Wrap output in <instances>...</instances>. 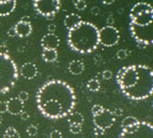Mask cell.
I'll use <instances>...</instances> for the list:
<instances>
[{
	"mask_svg": "<svg viewBox=\"0 0 153 138\" xmlns=\"http://www.w3.org/2000/svg\"><path fill=\"white\" fill-rule=\"evenodd\" d=\"M36 102L42 116L51 120H58L74 111L76 96L74 88L67 82L53 79L39 88Z\"/></svg>",
	"mask_w": 153,
	"mask_h": 138,
	"instance_id": "1",
	"label": "cell"
},
{
	"mask_svg": "<svg viewBox=\"0 0 153 138\" xmlns=\"http://www.w3.org/2000/svg\"><path fill=\"white\" fill-rule=\"evenodd\" d=\"M99 29L90 22H83L68 30L67 43L74 52L88 54L99 45Z\"/></svg>",
	"mask_w": 153,
	"mask_h": 138,
	"instance_id": "2",
	"label": "cell"
},
{
	"mask_svg": "<svg viewBox=\"0 0 153 138\" xmlns=\"http://www.w3.org/2000/svg\"><path fill=\"white\" fill-rule=\"evenodd\" d=\"M138 77L135 84L123 93L131 100H145L153 94V70L147 65H137Z\"/></svg>",
	"mask_w": 153,
	"mask_h": 138,
	"instance_id": "3",
	"label": "cell"
},
{
	"mask_svg": "<svg viewBox=\"0 0 153 138\" xmlns=\"http://www.w3.org/2000/svg\"><path fill=\"white\" fill-rule=\"evenodd\" d=\"M19 69L8 54H0V94L8 93L19 79Z\"/></svg>",
	"mask_w": 153,
	"mask_h": 138,
	"instance_id": "4",
	"label": "cell"
},
{
	"mask_svg": "<svg viewBox=\"0 0 153 138\" xmlns=\"http://www.w3.org/2000/svg\"><path fill=\"white\" fill-rule=\"evenodd\" d=\"M153 21V7L147 2H138L129 11V24L145 26Z\"/></svg>",
	"mask_w": 153,
	"mask_h": 138,
	"instance_id": "5",
	"label": "cell"
},
{
	"mask_svg": "<svg viewBox=\"0 0 153 138\" xmlns=\"http://www.w3.org/2000/svg\"><path fill=\"white\" fill-rule=\"evenodd\" d=\"M129 31L136 43H142L146 47L153 44V21L145 26L129 24Z\"/></svg>",
	"mask_w": 153,
	"mask_h": 138,
	"instance_id": "6",
	"label": "cell"
},
{
	"mask_svg": "<svg viewBox=\"0 0 153 138\" xmlns=\"http://www.w3.org/2000/svg\"><path fill=\"white\" fill-rule=\"evenodd\" d=\"M33 8L42 16L53 19L60 10V0H37L33 1Z\"/></svg>",
	"mask_w": 153,
	"mask_h": 138,
	"instance_id": "7",
	"label": "cell"
},
{
	"mask_svg": "<svg viewBox=\"0 0 153 138\" xmlns=\"http://www.w3.org/2000/svg\"><path fill=\"white\" fill-rule=\"evenodd\" d=\"M99 35V44H101L105 47H114L120 41V33L118 28L114 26L106 25L100 28L98 31Z\"/></svg>",
	"mask_w": 153,
	"mask_h": 138,
	"instance_id": "8",
	"label": "cell"
},
{
	"mask_svg": "<svg viewBox=\"0 0 153 138\" xmlns=\"http://www.w3.org/2000/svg\"><path fill=\"white\" fill-rule=\"evenodd\" d=\"M119 138H153V124L146 121H139L137 128L131 133H120Z\"/></svg>",
	"mask_w": 153,
	"mask_h": 138,
	"instance_id": "9",
	"label": "cell"
},
{
	"mask_svg": "<svg viewBox=\"0 0 153 138\" xmlns=\"http://www.w3.org/2000/svg\"><path fill=\"white\" fill-rule=\"evenodd\" d=\"M115 120V116L113 114L112 110L110 109H106L105 108L104 110L99 112L98 114H95L93 116V123L95 127H99L101 130L106 131L107 128H110L112 125L114 124Z\"/></svg>",
	"mask_w": 153,
	"mask_h": 138,
	"instance_id": "10",
	"label": "cell"
},
{
	"mask_svg": "<svg viewBox=\"0 0 153 138\" xmlns=\"http://www.w3.org/2000/svg\"><path fill=\"white\" fill-rule=\"evenodd\" d=\"M19 73L26 80H33L38 75V67L31 62L24 63L19 68Z\"/></svg>",
	"mask_w": 153,
	"mask_h": 138,
	"instance_id": "11",
	"label": "cell"
},
{
	"mask_svg": "<svg viewBox=\"0 0 153 138\" xmlns=\"http://www.w3.org/2000/svg\"><path fill=\"white\" fill-rule=\"evenodd\" d=\"M60 40L58 36L55 33H45L41 39V47L42 49H50V50H57L59 47Z\"/></svg>",
	"mask_w": 153,
	"mask_h": 138,
	"instance_id": "12",
	"label": "cell"
},
{
	"mask_svg": "<svg viewBox=\"0 0 153 138\" xmlns=\"http://www.w3.org/2000/svg\"><path fill=\"white\" fill-rule=\"evenodd\" d=\"M8 112L12 116H19L22 111H24V102L19 97H12L7 100Z\"/></svg>",
	"mask_w": 153,
	"mask_h": 138,
	"instance_id": "13",
	"label": "cell"
},
{
	"mask_svg": "<svg viewBox=\"0 0 153 138\" xmlns=\"http://www.w3.org/2000/svg\"><path fill=\"white\" fill-rule=\"evenodd\" d=\"M14 29H15L16 36L19 37V38H26V37L30 36L31 33H33V26H31V23L23 22V21H21V19L15 24Z\"/></svg>",
	"mask_w": 153,
	"mask_h": 138,
	"instance_id": "14",
	"label": "cell"
},
{
	"mask_svg": "<svg viewBox=\"0 0 153 138\" xmlns=\"http://www.w3.org/2000/svg\"><path fill=\"white\" fill-rule=\"evenodd\" d=\"M82 23V19L80 15L76 13H70L68 15H66L65 19H64V26H65L68 30L72 29V28L76 27L78 25H80Z\"/></svg>",
	"mask_w": 153,
	"mask_h": 138,
	"instance_id": "15",
	"label": "cell"
},
{
	"mask_svg": "<svg viewBox=\"0 0 153 138\" xmlns=\"http://www.w3.org/2000/svg\"><path fill=\"white\" fill-rule=\"evenodd\" d=\"M16 8V0H9L0 2V16H8Z\"/></svg>",
	"mask_w": 153,
	"mask_h": 138,
	"instance_id": "16",
	"label": "cell"
},
{
	"mask_svg": "<svg viewBox=\"0 0 153 138\" xmlns=\"http://www.w3.org/2000/svg\"><path fill=\"white\" fill-rule=\"evenodd\" d=\"M84 68H85L84 63L82 61H79V59H74L68 65V71L74 76L81 75L84 71Z\"/></svg>",
	"mask_w": 153,
	"mask_h": 138,
	"instance_id": "17",
	"label": "cell"
},
{
	"mask_svg": "<svg viewBox=\"0 0 153 138\" xmlns=\"http://www.w3.org/2000/svg\"><path fill=\"white\" fill-rule=\"evenodd\" d=\"M42 59L47 63H54L57 61L58 53L57 50H50V49H43L42 51Z\"/></svg>",
	"mask_w": 153,
	"mask_h": 138,
	"instance_id": "18",
	"label": "cell"
},
{
	"mask_svg": "<svg viewBox=\"0 0 153 138\" xmlns=\"http://www.w3.org/2000/svg\"><path fill=\"white\" fill-rule=\"evenodd\" d=\"M67 116H68L67 121H68L69 124H83V122H84V116L81 112L72 111Z\"/></svg>",
	"mask_w": 153,
	"mask_h": 138,
	"instance_id": "19",
	"label": "cell"
},
{
	"mask_svg": "<svg viewBox=\"0 0 153 138\" xmlns=\"http://www.w3.org/2000/svg\"><path fill=\"white\" fill-rule=\"evenodd\" d=\"M2 138H21L19 133L17 132V130L13 126H9L4 133H3Z\"/></svg>",
	"mask_w": 153,
	"mask_h": 138,
	"instance_id": "20",
	"label": "cell"
},
{
	"mask_svg": "<svg viewBox=\"0 0 153 138\" xmlns=\"http://www.w3.org/2000/svg\"><path fill=\"white\" fill-rule=\"evenodd\" d=\"M86 88L91 92H98L100 90V82L97 79H91L86 83Z\"/></svg>",
	"mask_w": 153,
	"mask_h": 138,
	"instance_id": "21",
	"label": "cell"
},
{
	"mask_svg": "<svg viewBox=\"0 0 153 138\" xmlns=\"http://www.w3.org/2000/svg\"><path fill=\"white\" fill-rule=\"evenodd\" d=\"M138 122H139V120L137 119V118H135V116H128L122 120V122H121V127L124 128V127L129 126V125L136 124Z\"/></svg>",
	"mask_w": 153,
	"mask_h": 138,
	"instance_id": "22",
	"label": "cell"
},
{
	"mask_svg": "<svg viewBox=\"0 0 153 138\" xmlns=\"http://www.w3.org/2000/svg\"><path fill=\"white\" fill-rule=\"evenodd\" d=\"M129 54H131V51L125 50V49H121V50H119L118 52H117L115 56H117V58H118V59L123 61V59H125V58L128 57Z\"/></svg>",
	"mask_w": 153,
	"mask_h": 138,
	"instance_id": "23",
	"label": "cell"
},
{
	"mask_svg": "<svg viewBox=\"0 0 153 138\" xmlns=\"http://www.w3.org/2000/svg\"><path fill=\"white\" fill-rule=\"evenodd\" d=\"M74 6L78 11H83L86 9V1L85 0H74Z\"/></svg>",
	"mask_w": 153,
	"mask_h": 138,
	"instance_id": "24",
	"label": "cell"
},
{
	"mask_svg": "<svg viewBox=\"0 0 153 138\" xmlns=\"http://www.w3.org/2000/svg\"><path fill=\"white\" fill-rule=\"evenodd\" d=\"M69 131L71 134L78 135L82 132V124H69Z\"/></svg>",
	"mask_w": 153,
	"mask_h": 138,
	"instance_id": "25",
	"label": "cell"
},
{
	"mask_svg": "<svg viewBox=\"0 0 153 138\" xmlns=\"http://www.w3.org/2000/svg\"><path fill=\"white\" fill-rule=\"evenodd\" d=\"M26 133H27L28 136H31V137H33V136H36L37 134H38V127L36 126V125H33V124L29 125V126L26 128Z\"/></svg>",
	"mask_w": 153,
	"mask_h": 138,
	"instance_id": "26",
	"label": "cell"
},
{
	"mask_svg": "<svg viewBox=\"0 0 153 138\" xmlns=\"http://www.w3.org/2000/svg\"><path fill=\"white\" fill-rule=\"evenodd\" d=\"M104 109H105V108L102 107L101 105H99V104H96V105H94L93 107H92L91 111H92V114H93V116H95V114H98L99 112H101Z\"/></svg>",
	"mask_w": 153,
	"mask_h": 138,
	"instance_id": "27",
	"label": "cell"
},
{
	"mask_svg": "<svg viewBox=\"0 0 153 138\" xmlns=\"http://www.w3.org/2000/svg\"><path fill=\"white\" fill-rule=\"evenodd\" d=\"M19 98V99L22 100L23 102H25L26 100H28V98H29V94H28V92L26 91H22V92H19V96H17Z\"/></svg>",
	"mask_w": 153,
	"mask_h": 138,
	"instance_id": "28",
	"label": "cell"
},
{
	"mask_svg": "<svg viewBox=\"0 0 153 138\" xmlns=\"http://www.w3.org/2000/svg\"><path fill=\"white\" fill-rule=\"evenodd\" d=\"M112 71L111 70H108V69H106V70H104L102 71V73H101V77H102V79L104 80H110L112 78Z\"/></svg>",
	"mask_w": 153,
	"mask_h": 138,
	"instance_id": "29",
	"label": "cell"
},
{
	"mask_svg": "<svg viewBox=\"0 0 153 138\" xmlns=\"http://www.w3.org/2000/svg\"><path fill=\"white\" fill-rule=\"evenodd\" d=\"M8 112V106H7V102L4 100H0V114Z\"/></svg>",
	"mask_w": 153,
	"mask_h": 138,
	"instance_id": "30",
	"label": "cell"
},
{
	"mask_svg": "<svg viewBox=\"0 0 153 138\" xmlns=\"http://www.w3.org/2000/svg\"><path fill=\"white\" fill-rule=\"evenodd\" d=\"M50 138H63V134L58 130H54L50 133Z\"/></svg>",
	"mask_w": 153,
	"mask_h": 138,
	"instance_id": "31",
	"label": "cell"
},
{
	"mask_svg": "<svg viewBox=\"0 0 153 138\" xmlns=\"http://www.w3.org/2000/svg\"><path fill=\"white\" fill-rule=\"evenodd\" d=\"M91 13L95 15V16H98L99 14H100V9L98 7H93V8L91 9Z\"/></svg>",
	"mask_w": 153,
	"mask_h": 138,
	"instance_id": "32",
	"label": "cell"
},
{
	"mask_svg": "<svg viewBox=\"0 0 153 138\" xmlns=\"http://www.w3.org/2000/svg\"><path fill=\"white\" fill-rule=\"evenodd\" d=\"M112 112H113V114L115 116V118L121 116L122 114H123V111H122V109H121V108H115V109H113V110H112Z\"/></svg>",
	"mask_w": 153,
	"mask_h": 138,
	"instance_id": "33",
	"label": "cell"
},
{
	"mask_svg": "<svg viewBox=\"0 0 153 138\" xmlns=\"http://www.w3.org/2000/svg\"><path fill=\"white\" fill-rule=\"evenodd\" d=\"M94 134L96 136H100V135H104L105 134V130H101L99 127H95L94 126Z\"/></svg>",
	"mask_w": 153,
	"mask_h": 138,
	"instance_id": "34",
	"label": "cell"
},
{
	"mask_svg": "<svg viewBox=\"0 0 153 138\" xmlns=\"http://www.w3.org/2000/svg\"><path fill=\"white\" fill-rule=\"evenodd\" d=\"M48 31H49V33H54L55 31H56V25H55V24H49V25H48Z\"/></svg>",
	"mask_w": 153,
	"mask_h": 138,
	"instance_id": "35",
	"label": "cell"
},
{
	"mask_svg": "<svg viewBox=\"0 0 153 138\" xmlns=\"http://www.w3.org/2000/svg\"><path fill=\"white\" fill-rule=\"evenodd\" d=\"M106 23H107V25L113 26V24H114V19H113V16H112V15H108V17H107V19H106Z\"/></svg>",
	"mask_w": 153,
	"mask_h": 138,
	"instance_id": "36",
	"label": "cell"
},
{
	"mask_svg": "<svg viewBox=\"0 0 153 138\" xmlns=\"http://www.w3.org/2000/svg\"><path fill=\"white\" fill-rule=\"evenodd\" d=\"M8 52H9V50L6 44H1V45H0V54H8Z\"/></svg>",
	"mask_w": 153,
	"mask_h": 138,
	"instance_id": "37",
	"label": "cell"
},
{
	"mask_svg": "<svg viewBox=\"0 0 153 138\" xmlns=\"http://www.w3.org/2000/svg\"><path fill=\"white\" fill-rule=\"evenodd\" d=\"M19 116H21V119L22 120H28L29 119V113L28 112H26V111H22V112H21V114H19Z\"/></svg>",
	"mask_w": 153,
	"mask_h": 138,
	"instance_id": "38",
	"label": "cell"
},
{
	"mask_svg": "<svg viewBox=\"0 0 153 138\" xmlns=\"http://www.w3.org/2000/svg\"><path fill=\"white\" fill-rule=\"evenodd\" d=\"M8 36L9 37H16V33H15V29H14V27H12V28H10L8 30Z\"/></svg>",
	"mask_w": 153,
	"mask_h": 138,
	"instance_id": "39",
	"label": "cell"
},
{
	"mask_svg": "<svg viewBox=\"0 0 153 138\" xmlns=\"http://www.w3.org/2000/svg\"><path fill=\"white\" fill-rule=\"evenodd\" d=\"M101 2L104 3V4H106V6H110V4H112V3L114 2V0H101Z\"/></svg>",
	"mask_w": 153,
	"mask_h": 138,
	"instance_id": "40",
	"label": "cell"
},
{
	"mask_svg": "<svg viewBox=\"0 0 153 138\" xmlns=\"http://www.w3.org/2000/svg\"><path fill=\"white\" fill-rule=\"evenodd\" d=\"M21 21H23V22H30V17L28 15H25V16H23L21 19Z\"/></svg>",
	"mask_w": 153,
	"mask_h": 138,
	"instance_id": "41",
	"label": "cell"
},
{
	"mask_svg": "<svg viewBox=\"0 0 153 138\" xmlns=\"http://www.w3.org/2000/svg\"><path fill=\"white\" fill-rule=\"evenodd\" d=\"M1 124H2V118L0 116V126H1Z\"/></svg>",
	"mask_w": 153,
	"mask_h": 138,
	"instance_id": "42",
	"label": "cell"
},
{
	"mask_svg": "<svg viewBox=\"0 0 153 138\" xmlns=\"http://www.w3.org/2000/svg\"><path fill=\"white\" fill-rule=\"evenodd\" d=\"M6 1H9V0H0V2H6Z\"/></svg>",
	"mask_w": 153,
	"mask_h": 138,
	"instance_id": "43",
	"label": "cell"
},
{
	"mask_svg": "<svg viewBox=\"0 0 153 138\" xmlns=\"http://www.w3.org/2000/svg\"><path fill=\"white\" fill-rule=\"evenodd\" d=\"M152 108H153V102H152Z\"/></svg>",
	"mask_w": 153,
	"mask_h": 138,
	"instance_id": "44",
	"label": "cell"
},
{
	"mask_svg": "<svg viewBox=\"0 0 153 138\" xmlns=\"http://www.w3.org/2000/svg\"><path fill=\"white\" fill-rule=\"evenodd\" d=\"M33 1H37V0H33Z\"/></svg>",
	"mask_w": 153,
	"mask_h": 138,
	"instance_id": "45",
	"label": "cell"
}]
</instances>
